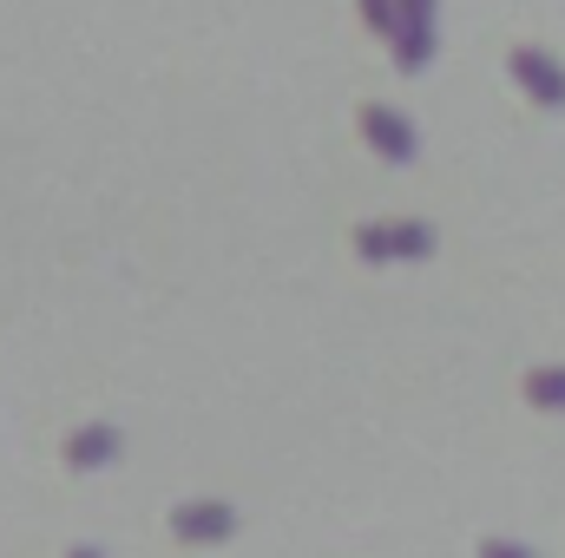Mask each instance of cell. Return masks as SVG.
Instances as JSON below:
<instances>
[{
    "instance_id": "obj_2",
    "label": "cell",
    "mask_w": 565,
    "mask_h": 558,
    "mask_svg": "<svg viewBox=\"0 0 565 558\" xmlns=\"http://www.w3.org/2000/svg\"><path fill=\"white\" fill-rule=\"evenodd\" d=\"M513 73H520V86H526L540 106H553V112L565 106V73H559V60H546L540 46H520V53H513Z\"/></svg>"
},
{
    "instance_id": "obj_5",
    "label": "cell",
    "mask_w": 565,
    "mask_h": 558,
    "mask_svg": "<svg viewBox=\"0 0 565 558\" xmlns=\"http://www.w3.org/2000/svg\"><path fill=\"white\" fill-rule=\"evenodd\" d=\"M526 401L546 408V415H565V368H533L526 375Z\"/></svg>"
},
{
    "instance_id": "obj_3",
    "label": "cell",
    "mask_w": 565,
    "mask_h": 558,
    "mask_svg": "<svg viewBox=\"0 0 565 558\" xmlns=\"http://www.w3.org/2000/svg\"><path fill=\"white\" fill-rule=\"evenodd\" d=\"M362 132H369V144H375L388 164H408V158H415L408 119H395V112H382V106H362Z\"/></svg>"
},
{
    "instance_id": "obj_9",
    "label": "cell",
    "mask_w": 565,
    "mask_h": 558,
    "mask_svg": "<svg viewBox=\"0 0 565 558\" xmlns=\"http://www.w3.org/2000/svg\"><path fill=\"white\" fill-rule=\"evenodd\" d=\"M73 558H106V552H93V546H79V552H73Z\"/></svg>"
},
{
    "instance_id": "obj_6",
    "label": "cell",
    "mask_w": 565,
    "mask_h": 558,
    "mask_svg": "<svg viewBox=\"0 0 565 558\" xmlns=\"http://www.w3.org/2000/svg\"><path fill=\"white\" fill-rule=\"evenodd\" d=\"M434 250V237H427V224H388V264H415V257H427Z\"/></svg>"
},
{
    "instance_id": "obj_1",
    "label": "cell",
    "mask_w": 565,
    "mask_h": 558,
    "mask_svg": "<svg viewBox=\"0 0 565 558\" xmlns=\"http://www.w3.org/2000/svg\"><path fill=\"white\" fill-rule=\"evenodd\" d=\"M171 533H178L184 546H211V539H231V533H237V513H231L224 500H198V506H178V513H171Z\"/></svg>"
},
{
    "instance_id": "obj_8",
    "label": "cell",
    "mask_w": 565,
    "mask_h": 558,
    "mask_svg": "<svg viewBox=\"0 0 565 558\" xmlns=\"http://www.w3.org/2000/svg\"><path fill=\"white\" fill-rule=\"evenodd\" d=\"M480 558H533V552H526V546H513V539H487Z\"/></svg>"
},
{
    "instance_id": "obj_4",
    "label": "cell",
    "mask_w": 565,
    "mask_h": 558,
    "mask_svg": "<svg viewBox=\"0 0 565 558\" xmlns=\"http://www.w3.org/2000/svg\"><path fill=\"white\" fill-rule=\"evenodd\" d=\"M119 453V427L113 420H93V427H79L73 440H66V466L73 473H86V466H99V460H113Z\"/></svg>"
},
{
    "instance_id": "obj_7",
    "label": "cell",
    "mask_w": 565,
    "mask_h": 558,
    "mask_svg": "<svg viewBox=\"0 0 565 558\" xmlns=\"http://www.w3.org/2000/svg\"><path fill=\"white\" fill-rule=\"evenodd\" d=\"M362 13H369L375 33H395V26H402V7H395V0H362Z\"/></svg>"
}]
</instances>
